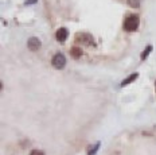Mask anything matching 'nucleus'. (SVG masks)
Listing matches in <instances>:
<instances>
[{
	"mask_svg": "<svg viewBox=\"0 0 156 155\" xmlns=\"http://www.w3.org/2000/svg\"><path fill=\"white\" fill-rule=\"evenodd\" d=\"M155 90H156V84H155Z\"/></svg>",
	"mask_w": 156,
	"mask_h": 155,
	"instance_id": "ddd939ff",
	"label": "nucleus"
},
{
	"mask_svg": "<svg viewBox=\"0 0 156 155\" xmlns=\"http://www.w3.org/2000/svg\"><path fill=\"white\" fill-rule=\"evenodd\" d=\"M139 27V16L137 15H129L124 20V30L128 33H133Z\"/></svg>",
	"mask_w": 156,
	"mask_h": 155,
	"instance_id": "f257e3e1",
	"label": "nucleus"
},
{
	"mask_svg": "<svg viewBox=\"0 0 156 155\" xmlns=\"http://www.w3.org/2000/svg\"><path fill=\"white\" fill-rule=\"evenodd\" d=\"M67 37H69V31H67V28H65V27L58 28L57 33H55V38H57L58 42H65L67 39Z\"/></svg>",
	"mask_w": 156,
	"mask_h": 155,
	"instance_id": "39448f33",
	"label": "nucleus"
},
{
	"mask_svg": "<svg viewBox=\"0 0 156 155\" xmlns=\"http://www.w3.org/2000/svg\"><path fill=\"white\" fill-rule=\"evenodd\" d=\"M30 155H44V154H43V151H39V150H32L31 153H30Z\"/></svg>",
	"mask_w": 156,
	"mask_h": 155,
	"instance_id": "9b49d317",
	"label": "nucleus"
},
{
	"mask_svg": "<svg viewBox=\"0 0 156 155\" xmlns=\"http://www.w3.org/2000/svg\"><path fill=\"white\" fill-rule=\"evenodd\" d=\"M70 54H71V57L73 58H76V59H78L81 56H82V49H80V47H71V50H70Z\"/></svg>",
	"mask_w": 156,
	"mask_h": 155,
	"instance_id": "0eeeda50",
	"label": "nucleus"
},
{
	"mask_svg": "<svg viewBox=\"0 0 156 155\" xmlns=\"http://www.w3.org/2000/svg\"><path fill=\"white\" fill-rule=\"evenodd\" d=\"M151 51H152V46H151V45H148V46L144 49V51L141 53V59L144 61L145 58H147V57L149 56V53H151Z\"/></svg>",
	"mask_w": 156,
	"mask_h": 155,
	"instance_id": "1a4fd4ad",
	"label": "nucleus"
},
{
	"mask_svg": "<svg viewBox=\"0 0 156 155\" xmlns=\"http://www.w3.org/2000/svg\"><path fill=\"white\" fill-rule=\"evenodd\" d=\"M100 144H101V143L98 142V143H96L94 146L90 147V148H89V151H87V155H96V153L98 151V148H100Z\"/></svg>",
	"mask_w": 156,
	"mask_h": 155,
	"instance_id": "6e6552de",
	"label": "nucleus"
},
{
	"mask_svg": "<svg viewBox=\"0 0 156 155\" xmlns=\"http://www.w3.org/2000/svg\"><path fill=\"white\" fill-rule=\"evenodd\" d=\"M51 65L58 70L63 69V67L66 66V57H65L62 53H57L53 57V59H51Z\"/></svg>",
	"mask_w": 156,
	"mask_h": 155,
	"instance_id": "f03ea898",
	"label": "nucleus"
},
{
	"mask_svg": "<svg viewBox=\"0 0 156 155\" xmlns=\"http://www.w3.org/2000/svg\"><path fill=\"white\" fill-rule=\"evenodd\" d=\"M41 46H42V43H41V41L38 39L37 37H31L30 39L27 41V47L30 49L31 51H37L41 49Z\"/></svg>",
	"mask_w": 156,
	"mask_h": 155,
	"instance_id": "20e7f679",
	"label": "nucleus"
},
{
	"mask_svg": "<svg viewBox=\"0 0 156 155\" xmlns=\"http://www.w3.org/2000/svg\"><path fill=\"white\" fill-rule=\"evenodd\" d=\"M76 41L80 42V43L86 45V46H93V45H94L93 37L90 34H87V33H78L76 35Z\"/></svg>",
	"mask_w": 156,
	"mask_h": 155,
	"instance_id": "7ed1b4c3",
	"label": "nucleus"
},
{
	"mask_svg": "<svg viewBox=\"0 0 156 155\" xmlns=\"http://www.w3.org/2000/svg\"><path fill=\"white\" fill-rule=\"evenodd\" d=\"M139 78V73H133V74H131L129 77H126L125 80H122V82L120 84V86H126V85H129L131 82H133V81H136V80Z\"/></svg>",
	"mask_w": 156,
	"mask_h": 155,
	"instance_id": "423d86ee",
	"label": "nucleus"
},
{
	"mask_svg": "<svg viewBox=\"0 0 156 155\" xmlns=\"http://www.w3.org/2000/svg\"><path fill=\"white\" fill-rule=\"evenodd\" d=\"M128 2V4L131 5L132 8H137V7H140V4H141V0H126Z\"/></svg>",
	"mask_w": 156,
	"mask_h": 155,
	"instance_id": "9d476101",
	"label": "nucleus"
},
{
	"mask_svg": "<svg viewBox=\"0 0 156 155\" xmlns=\"http://www.w3.org/2000/svg\"><path fill=\"white\" fill-rule=\"evenodd\" d=\"M35 3H38V0H26L24 4L28 5V4H35Z\"/></svg>",
	"mask_w": 156,
	"mask_h": 155,
	"instance_id": "f8f14e48",
	"label": "nucleus"
}]
</instances>
